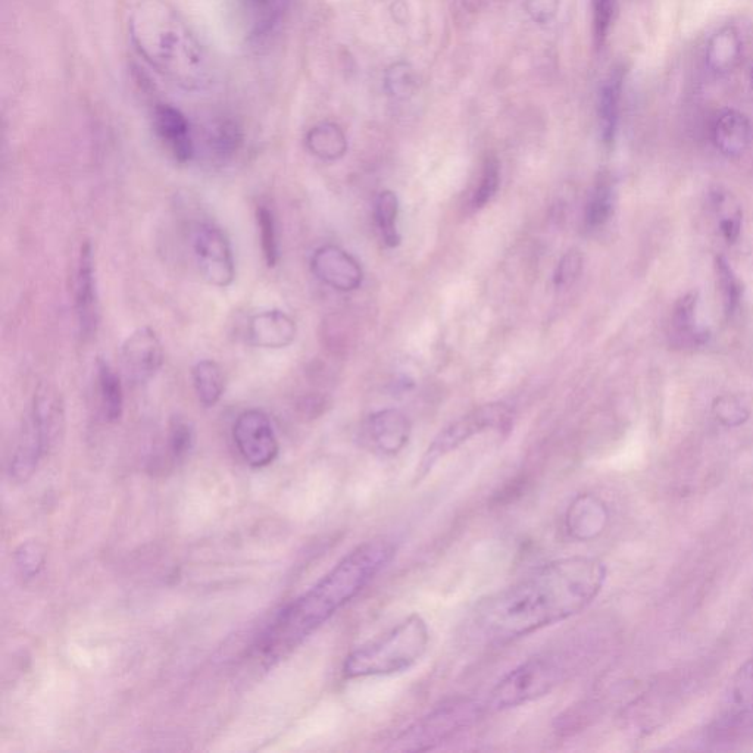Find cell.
<instances>
[{
    "label": "cell",
    "instance_id": "obj_1",
    "mask_svg": "<svg viewBox=\"0 0 753 753\" xmlns=\"http://www.w3.org/2000/svg\"><path fill=\"white\" fill-rule=\"evenodd\" d=\"M605 578V565L598 559L573 556L549 562L478 603L471 624L484 642H512L580 614L595 601Z\"/></svg>",
    "mask_w": 753,
    "mask_h": 753
},
{
    "label": "cell",
    "instance_id": "obj_2",
    "mask_svg": "<svg viewBox=\"0 0 753 753\" xmlns=\"http://www.w3.org/2000/svg\"><path fill=\"white\" fill-rule=\"evenodd\" d=\"M386 539L362 543L345 556L312 589L278 612L259 640L265 661H280L295 651L337 611L355 599L395 558Z\"/></svg>",
    "mask_w": 753,
    "mask_h": 753
},
{
    "label": "cell",
    "instance_id": "obj_3",
    "mask_svg": "<svg viewBox=\"0 0 753 753\" xmlns=\"http://www.w3.org/2000/svg\"><path fill=\"white\" fill-rule=\"evenodd\" d=\"M128 33L139 55L153 70L184 90L209 83L208 56L192 28L162 0H143L131 9Z\"/></svg>",
    "mask_w": 753,
    "mask_h": 753
},
{
    "label": "cell",
    "instance_id": "obj_4",
    "mask_svg": "<svg viewBox=\"0 0 753 753\" xmlns=\"http://www.w3.org/2000/svg\"><path fill=\"white\" fill-rule=\"evenodd\" d=\"M428 643L430 630L424 618L409 615L386 636L353 651L343 664V674L362 678L402 673L423 658Z\"/></svg>",
    "mask_w": 753,
    "mask_h": 753
},
{
    "label": "cell",
    "instance_id": "obj_5",
    "mask_svg": "<svg viewBox=\"0 0 753 753\" xmlns=\"http://www.w3.org/2000/svg\"><path fill=\"white\" fill-rule=\"evenodd\" d=\"M565 653H542L527 659L496 684L489 706L495 711L517 708L551 693L567 677Z\"/></svg>",
    "mask_w": 753,
    "mask_h": 753
},
{
    "label": "cell",
    "instance_id": "obj_6",
    "mask_svg": "<svg viewBox=\"0 0 753 753\" xmlns=\"http://www.w3.org/2000/svg\"><path fill=\"white\" fill-rule=\"evenodd\" d=\"M511 421V412L501 403L493 405H484L474 411L468 412L464 417L456 420L455 423L449 424L443 428L436 439L428 446L427 452L424 453L420 465L415 473L414 483L426 478L434 467L439 464L440 459L456 451L459 446L483 431L492 430V428H502L508 426Z\"/></svg>",
    "mask_w": 753,
    "mask_h": 753
},
{
    "label": "cell",
    "instance_id": "obj_7",
    "mask_svg": "<svg viewBox=\"0 0 753 753\" xmlns=\"http://www.w3.org/2000/svg\"><path fill=\"white\" fill-rule=\"evenodd\" d=\"M480 705L471 701H453L417 721L399 737V751H427L436 743L471 726L480 715Z\"/></svg>",
    "mask_w": 753,
    "mask_h": 753
},
{
    "label": "cell",
    "instance_id": "obj_8",
    "mask_svg": "<svg viewBox=\"0 0 753 753\" xmlns=\"http://www.w3.org/2000/svg\"><path fill=\"white\" fill-rule=\"evenodd\" d=\"M193 255L196 267L206 283L226 289L236 278V261L230 240L220 227L202 223L193 234Z\"/></svg>",
    "mask_w": 753,
    "mask_h": 753
},
{
    "label": "cell",
    "instance_id": "obj_9",
    "mask_svg": "<svg viewBox=\"0 0 753 753\" xmlns=\"http://www.w3.org/2000/svg\"><path fill=\"white\" fill-rule=\"evenodd\" d=\"M233 439L240 456L256 470L273 464L280 452L273 424L268 415L259 409H249L237 417Z\"/></svg>",
    "mask_w": 753,
    "mask_h": 753
},
{
    "label": "cell",
    "instance_id": "obj_10",
    "mask_svg": "<svg viewBox=\"0 0 753 753\" xmlns=\"http://www.w3.org/2000/svg\"><path fill=\"white\" fill-rule=\"evenodd\" d=\"M74 306L78 331L84 340L92 339L99 326V298L96 287L93 246L84 242L78 253L76 278H74Z\"/></svg>",
    "mask_w": 753,
    "mask_h": 753
},
{
    "label": "cell",
    "instance_id": "obj_11",
    "mask_svg": "<svg viewBox=\"0 0 753 753\" xmlns=\"http://www.w3.org/2000/svg\"><path fill=\"white\" fill-rule=\"evenodd\" d=\"M121 362L128 380L136 384L151 381L164 365V346L151 327L137 328L121 348Z\"/></svg>",
    "mask_w": 753,
    "mask_h": 753
},
{
    "label": "cell",
    "instance_id": "obj_12",
    "mask_svg": "<svg viewBox=\"0 0 753 753\" xmlns=\"http://www.w3.org/2000/svg\"><path fill=\"white\" fill-rule=\"evenodd\" d=\"M312 273L331 289L353 292L364 280L359 262L339 246L326 245L317 249L311 259Z\"/></svg>",
    "mask_w": 753,
    "mask_h": 753
},
{
    "label": "cell",
    "instance_id": "obj_13",
    "mask_svg": "<svg viewBox=\"0 0 753 753\" xmlns=\"http://www.w3.org/2000/svg\"><path fill=\"white\" fill-rule=\"evenodd\" d=\"M153 130L178 164L195 158L196 145L192 126L186 115L176 106L159 103L153 109Z\"/></svg>",
    "mask_w": 753,
    "mask_h": 753
},
{
    "label": "cell",
    "instance_id": "obj_14",
    "mask_svg": "<svg viewBox=\"0 0 753 753\" xmlns=\"http://www.w3.org/2000/svg\"><path fill=\"white\" fill-rule=\"evenodd\" d=\"M248 340L261 349L289 348L295 342L298 326L295 320L280 309H268L253 315L248 323Z\"/></svg>",
    "mask_w": 753,
    "mask_h": 753
},
{
    "label": "cell",
    "instance_id": "obj_15",
    "mask_svg": "<svg viewBox=\"0 0 753 753\" xmlns=\"http://www.w3.org/2000/svg\"><path fill=\"white\" fill-rule=\"evenodd\" d=\"M367 437L376 451L383 455H398L408 445L411 421L398 409H384L368 418Z\"/></svg>",
    "mask_w": 753,
    "mask_h": 753
},
{
    "label": "cell",
    "instance_id": "obj_16",
    "mask_svg": "<svg viewBox=\"0 0 753 753\" xmlns=\"http://www.w3.org/2000/svg\"><path fill=\"white\" fill-rule=\"evenodd\" d=\"M51 451L42 430L37 426L36 421L28 414L23 430H21L20 439L15 446L14 455H12L9 473L11 478L17 483H26L36 473L43 456Z\"/></svg>",
    "mask_w": 753,
    "mask_h": 753
},
{
    "label": "cell",
    "instance_id": "obj_17",
    "mask_svg": "<svg viewBox=\"0 0 753 753\" xmlns=\"http://www.w3.org/2000/svg\"><path fill=\"white\" fill-rule=\"evenodd\" d=\"M608 511L601 499L593 495H580L574 499L565 515V527L573 539L587 542L605 530Z\"/></svg>",
    "mask_w": 753,
    "mask_h": 753
},
{
    "label": "cell",
    "instance_id": "obj_18",
    "mask_svg": "<svg viewBox=\"0 0 753 753\" xmlns=\"http://www.w3.org/2000/svg\"><path fill=\"white\" fill-rule=\"evenodd\" d=\"M30 415L52 449L64 433L65 427L64 403L52 384L42 383L37 387Z\"/></svg>",
    "mask_w": 753,
    "mask_h": 753
},
{
    "label": "cell",
    "instance_id": "obj_19",
    "mask_svg": "<svg viewBox=\"0 0 753 753\" xmlns=\"http://www.w3.org/2000/svg\"><path fill=\"white\" fill-rule=\"evenodd\" d=\"M712 139L718 151L728 158H739L745 153L751 140V124L742 112L727 109L715 121Z\"/></svg>",
    "mask_w": 753,
    "mask_h": 753
},
{
    "label": "cell",
    "instance_id": "obj_20",
    "mask_svg": "<svg viewBox=\"0 0 753 753\" xmlns=\"http://www.w3.org/2000/svg\"><path fill=\"white\" fill-rule=\"evenodd\" d=\"M743 42L736 27L726 26L712 34L706 46V65L712 73L726 76L742 62Z\"/></svg>",
    "mask_w": 753,
    "mask_h": 753
},
{
    "label": "cell",
    "instance_id": "obj_21",
    "mask_svg": "<svg viewBox=\"0 0 753 753\" xmlns=\"http://www.w3.org/2000/svg\"><path fill=\"white\" fill-rule=\"evenodd\" d=\"M292 0H243V14L249 37L267 39L280 26Z\"/></svg>",
    "mask_w": 753,
    "mask_h": 753
},
{
    "label": "cell",
    "instance_id": "obj_22",
    "mask_svg": "<svg viewBox=\"0 0 753 753\" xmlns=\"http://www.w3.org/2000/svg\"><path fill=\"white\" fill-rule=\"evenodd\" d=\"M724 724L726 726H740L753 718V661L746 665L739 676L733 681L728 693L726 709H724Z\"/></svg>",
    "mask_w": 753,
    "mask_h": 753
},
{
    "label": "cell",
    "instance_id": "obj_23",
    "mask_svg": "<svg viewBox=\"0 0 753 753\" xmlns=\"http://www.w3.org/2000/svg\"><path fill=\"white\" fill-rule=\"evenodd\" d=\"M624 71L621 68L612 71L606 78L599 96V124L603 142L611 145L617 133L618 115H620L621 92H623Z\"/></svg>",
    "mask_w": 753,
    "mask_h": 753
},
{
    "label": "cell",
    "instance_id": "obj_24",
    "mask_svg": "<svg viewBox=\"0 0 753 753\" xmlns=\"http://www.w3.org/2000/svg\"><path fill=\"white\" fill-rule=\"evenodd\" d=\"M96 378L103 417L109 423H117L124 412V387L121 378L102 358H98L96 362Z\"/></svg>",
    "mask_w": 753,
    "mask_h": 753
},
{
    "label": "cell",
    "instance_id": "obj_25",
    "mask_svg": "<svg viewBox=\"0 0 753 753\" xmlns=\"http://www.w3.org/2000/svg\"><path fill=\"white\" fill-rule=\"evenodd\" d=\"M306 148L318 159L337 161L348 151V140L336 124L321 123L306 134Z\"/></svg>",
    "mask_w": 753,
    "mask_h": 753
},
{
    "label": "cell",
    "instance_id": "obj_26",
    "mask_svg": "<svg viewBox=\"0 0 753 753\" xmlns=\"http://www.w3.org/2000/svg\"><path fill=\"white\" fill-rule=\"evenodd\" d=\"M206 148L218 162H227L242 148L243 133L233 120H218L206 131Z\"/></svg>",
    "mask_w": 753,
    "mask_h": 753
},
{
    "label": "cell",
    "instance_id": "obj_27",
    "mask_svg": "<svg viewBox=\"0 0 753 753\" xmlns=\"http://www.w3.org/2000/svg\"><path fill=\"white\" fill-rule=\"evenodd\" d=\"M193 387L199 402L206 408H212L221 401L226 389L223 370L211 359H202L192 370Z\"/></svg>",
    "mask_w": 753,
    "mask_h": 753
},
{
    "label": "cell",
    "instance_id": "obj_28",
    "mask_svg": "<svg viewBox=\"0 0 753 753\" xmlns=\"http://www.w3.org/2000/svg\"><path fill=\"white\" fill-rule=\"evenodd\" d=\"M696 308H698V295L687 293L677 302L673 312V337L680 345H699L705 342L706 334L696 324Z\"/></svg>",
    "mask_w": 753,
    "mask_h": 753
},
{
    "label": "cell",
    "instance_id": "obj_29",
    "mask_svg": "<svg viewBox=\"0 0 753 753\" xmlns=\"http://www.w3.org/2000/svg\"><path fill=\"white\" fill-rule=\"evenodd\" d=\"M256 224H258L261 251L267 267L274 268L280 261V242L276 214L268 205H259L256 209Z\"/></svg>",
    "mask_w": 753,
    "mask_h": 753
},
{
    "label": "cell",
    "instance_id": "obj_30",
    "mask_svg": "<svg viewBox=\"0 0 753 753\" xmlns=\"http://www.w3.org/2000/svg\"><path fill=\"white\" fill-rule=\"evenodd\" d=\"M399 201L393 192H381L376 202V220L380 228L384 242L390 248H395L401 243L398 226Z\"/></svg>",
    "mask_w": 753,
    "mask_h": 753
},
{
    "label": "cell",
    "instance_id": "obj_31",
    "mask_svg": "<svg viewBox=\"0 0 753 753\" xmlns=\"http://www.w3.org/2000/svg\"><path fill=\"white\" fill-rule=\"evenodd\" d=\"M614 212V195H612L611 184L606 180H601L593 192L592 198L587 203L586 223L592 228L602 227L608 223Z\"/></svg>",
    "mask_w": 753,
    "mask_h": 753
},
{
    "label": "cell",
    "instance_id": "obj_32",
    "mask_svg": "<svg viewBox=\"0 0 753 753\" xmlns=\"http://www.w3.org/2000/svg\"><path fill=\"white\" fill-rule=\"evenodd\" d=\"M195 446V428L180 415L171 418L168 427V448L176 461L186 458Z\"/></svg>",
    "mask_w": 753,
    "mask_h": 753
},
{
    "label": "cell",
    "instance_id": "obj_33",
    "mask_svg": "<svg viewBox=\"0 0 753 753\" xmlns=\"http://www.w3.org/2000/svg\"><path fill=\"white\" fill-rule=\"evenodd\" d=\"M715 268H717L718 286H720L721 296H723L724 311L727 315H731L739 306L742 287H740L739 280L734 276L726 258H723V256L717 258Z\"/></svg>",
    "mask_w": 753,
    "mask_h": 753
},
{
    "label": "cell",
    "instance_id": "obj_34",
    "mask_svg": "<svg viewBox=\"0 0 753 753\" xmlns=\"http://www.w3.org/2000/svg\"><path fill=\"white\" fill-rule=\"evenodd\" d=\"M499 181H501L499 161L495 156H487L483 165V173H481L480 186H478L476 193H474V208L481 209L492 201L493 196L498 192Z\"/></svg>",
    "mask_w": 753,
    "mask_h": 753
},
{
    "label": "cell",
    "instance_id": "obj_35",
    "mask_svg": "<svg viewBox=\"0 0 753 753\" xmlns=\"http://www.w3.org/2000/svg\"><path fill=\"white\" fill-rule=\"evenodd\" d=\"M15 565L24 580L37 577L45 565V551L36 542H26L15 552Z\"/></svg>",
    "mask_w": 753,
    "mask_h": 753
},
{
    "label": "cell",
    "instance_id": "obj_36",
    "mask_svg": "<svg viewBox=\"0 0 753 753\" xmlns=\"http://www.w3.org/2000/svg\"><path fill=\"white\" fill-rule=\"evenodd\" d=\"M593 8V37L596 48L601 49L605 45L614 18V0H592Z\"/></svg>",
    "mask_w": 753,
    "mask_h": 753
},
{
    "label": "cell",
    "instance_id": "obj_37",
    "mask_svg": "<svg viewBox=\"0 0 753 753\" xmlns=\"http://www.w3.org/2000/svg\"><path fill=\"white\" fill-rule=\"evenodd\" d=\"M714 414L726 426H739L748 418V409L736 396H721L714 403Z\"/></svg>",
    "mask_w": 753,
    "mask_h": 753
},
{
    "label": "cell",
    "instance_id": "obj_38",
    "mask_svg": "<svg viewBox=\"0 0 753 753\" xmlns=\"http://www.w3.org/2000/svg\"><path fill=\"white\" fill-rule=\"evenodd\" d=\"M718 211H720V227L724 237L728 242L734 243L739 237L740 227H742V212L737 206L731 205L726 196L720 195L717 198Z\"/></svg>",
    "mask_w": 753,
    "mask_h": 753
},
{
    "label": "cell",
    "instance_id": "obj_39",
    "mask_svg": "<svg viewBox=\"0 0 753 753\" xmlns=\"http://www.w3.org/2000/svg\"><path fill=\"white\" fill-rule=\"evenodd\" d=\"M583 270V256L578 251H570L562 256L555 273V284L567 287L573 284Z\"/></svg>",
    "mask_w": 753,
    "mask_h": 753
},
{
    "label": "cell",
    "instance_id": "obj_40",
    "mask_svg": "<svg viewBox=\"0 0 753 753\" xmlns=\"http://www.w3.org/2000/svg\"><path fill=\"white\" fill-rule=\"evenodd\" d=\"M527 8L534 20L546 23L555 15L558 0H528Z\"/></svg>",
    "mask_w": 753,
    "mask_h": 753
},
{
    "label": "cell",
    "instance_id": "obj_41",
    "mask_svg": "<svg viewBox=\"0 0 753 753\" xmlns=\"http://www.w3.org/2000/svg\"><path fill=\"white\" fill-rule=\"evenodd\" d=\"M752 78H753V73H752Z\"/></svg>",
    "mask_w": 753,
    "mask_h": 753
}]
</instances>
